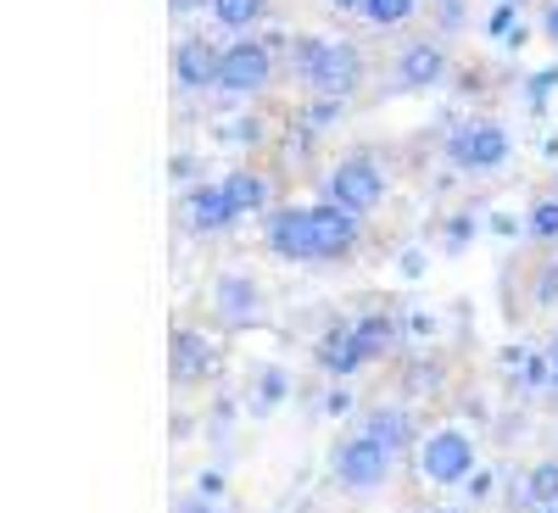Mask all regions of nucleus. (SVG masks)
<instances>
[{
  "mask_svg": "<svg viewBox=\"0 0 558 513\" xmlns=\"http://www.w3.org/2000/svg\"><path fill=\"white\" fill-rule=\"evenodd\" d=\"M291 62H296V78L330 101H347L363 84V51L347 39H296Z\"/></svg>",
  "mask_w": 558,
  "mask_h": 513,
  "instance_id": "obj_1",
  "label": "nucleus"
},
{
  "mask_svg": "<svg viewBox=\"0 0 558 513\" xmlns=\"http://www.w3.org/2000/svg\"><path fill=\"white\" fill-rule=\"evenodd\" d=\"M324 196L347 212H375L386 201V168L368 157V151H352L347 162H336V173L324 179Z\"/></svg>",
  "mask_w": 558,
  "mask_h": 513,
  "instance_id": "obj_2",
  "label": "nucleus"
},
{
  "mask_svg": "<svg viewBox=\"0 0 558 513\" xmlns=\"http://www.w3.org/2000/svg\"><path fill=\"white\" fill-rule=\"evenodd\" d=\"M508 151H514L508 129H502V123H486V118L452 129V139H447V162L463 168V173H492V168L508 162Z\"/></svg>",
  "mask_w": 558,
  "mask_h": 513,
  "instance_id": "obj_3",
  "label": "nucleus"
},
{
  "mask_svg": "<svg viewBox=\"0 0 558 513\" xmlns=\"http://www.w3.org/2000/svg\"><path fill=\"white\" fill-rule=\"evenodd\" d=\"M391 447H380L375 436H352V441H341L336 447V480L347 486V491H375V486H386V475H391Z\"/></svg>",
  "mask_w": 558,
  "mask_h": 513,
  "instance_id": "obj_4",
  "label": "nucleus"
},
{
  "mask_svg": "<svg viewBox=\"0 0 558 513\" xmlns=\"http://www.w3.org/2000/svg\"><path fill=\"white\" fill-rule=\"evenodd\" d=\"M418 475L436 486H458L475 475V441L463 430H436L425 447H418Z\"/></svg>",
  "mask_w": 558,
  "mask_h": 513,
  "instance_id": "obj_5",
  "label": "nucleus"
},
{
  "mask_svg": "<svg viewBox=\"0 0 558 513\" xmlns=\"http://www.w3.org/2000/svg\"><path fill=\"white\" fill-rule=\"evenodd\" d=\"M274 78V51L263 39H235L218 62V89L223 96H257V89Z\"/></svg>",
  "mask_w": 558,
  "mask_h": 513,
  "instance_id": "obj_6",
  "label": "nucleus"
},
{
  "mask_svg": "<svg viewBox=\"0 0 558 513\" xmlns=\"http://www.w3.org/2000/svg\"><path fill=\"white\" fill-rule=\"evenodd\" d=\"M263 241L274 257L313 262V207H274L263 223Z\"/></svg>",
  "mask_w": 558,
  "mask_h": 513,
  "instance_id": "obj_7",
  "label": "nucleus"
},
{
  "mask_svg": "<svg viewBox=\"0 0 558 513\" xmlns=\"http://www.w3.org/2000/svg\"><path fill=\"white\" fill-rule=\"evenodd\" d=\"M357 246V212L336 207V201H318L313 207V262H336Z\"/></svg>",
  "mask_w": 558,
  "mask_h": 513,
  "instance_id": "obj_8",
  "label": "nucleus"
},
{
  "mask_svg": "<svg viewBox=\"0 0 558 513\" xmlns=\"http://www.w3.org/2000/svg\"><path fill=\"white\" fill-rule=\"evenodd\" d=\"M213 307H218V318L229 323V330H246V323L257 318V307H263V296H257V285H252L246 273H218Z\"/></svg>",
  "mask_w": 558,
  "mask_h": 513,
  "instance_id": "obj_9",
  "label": "nucleus"
},
{
  "mask_svg": "<svg viewBox=\"0 0 558 513\" xmlns=\"http://www.w3.org/2000/svg\"><path fill=\"white\" fill-rule=\"evenodd\" d=\"M218 62H223V51H213L207 39H184L179 51H173L179 89H218Z\"/></svg>",
  "mask_w": 558,
  "mask_h": 513,
  "instance_id": "obj_10",
  "label": "nucleus"
},
{
  "mask_svg": "<svg viewBox=\"0 0 558 513\" xmlns=\"http://www.w3.org/2000/svg\"><path fill=\"white\" fill-rule=\"evenodd\" d=\"M397 78H402L408 89H430V84H441V78H447V57H441V45L413 39L408 51L397 57Z\"/></svg>",
  "mask_w": 558,
  "mask_h": 513,
  "instance_id": "obj_11",
  "label": "nucleus"
},
{
  "mask_svg": "<svg viewBox=\"0 0 558 513\" xmlns=\"http://www.w3.org/2000/svg\"><path fill=\"white\" fill-rule=\"evenodd\" d=\"M363 363V352H357V335H352V323H330V330L318 335V368L324 375H336V380H347L352 368Z\"/></svg>",
  "mask_w": 558,
  "mask_h": 513,
  "instance_id": "obj_12",
  "label": "nucleus"
},
{
  "mask_svg": "<svg viewBox=\"0 0 558 513\" xmlns=\"http://www.w3.org/2000/svg\"><path fill=\"white\" fill-rule=\"evenodd\" d=\"M213 368V346L196 330H173V386H196Z\"/></svg>",
  "mask_w": 558,
  "mask_h": 513,
  "instance_id": "obj_13",
  "label": "nucleus"
},
{
  "mask_svg": "<svg viewBox=\"0 0 558 513\" xmlns=\"http://www.w3.org/2000/svg\"><path fill=\"white\" fill-rule=\"evenodd\" d=\"M241 212H235V201L223 196V184H196L191 191V223L196 229H229Z\"/></svg>",
  "mask_w": 558,
  "mask_h": 513,
  "instance_id": "obj_14",
  "label": "nucleus"
},
{
  "mask_svg": "<svg viewBox=\"0 0 558 513\" xmlns=\"http://www.w3.org/2000/svg\"><path fill=\"white\" fill-rule=\"evenodd\" d=\"M352 335H357V352H363V363H368V357L391 352V341H397V318H391V313H363V318L352 323Z\"/></svg>",
  "mask_w": 558,
  "mask_h": 513,
  "instance_id": "obj_15",
  "label": "nucleus"
},
{
  "mask_svg": "<svg viewBox=\"0 0 558 513\" xmlns=\"http://www.w3.org/2000/svg\"><path fill=\"white\" fill-rule=\"evenodd\" d=\"M363 436H375L380 447L402 452V447H408V418H402L397 407H375V413H368V425H363Z\"/></svg>",
  "mask_w": 558,
  "mask_h": 513,
  "instance_id": "obj_16",
  "label": "nucleus"
},
{
  "mask_svg": "<svg viewBox=\"0 0 558 513\" xmlns=\"http://www.w3.org/2000/svg\"><path fill=\"white\" fill-rule=\"evenodd\" d=\"M223 196L235 201V212H257V207H263V196H268V184H263L257 173H246V168H241V173H229V179H223Z\"/></svg>",
  "mask_w": 558,
  "mask_h": 513,
  "instance_id": "obj_17",
  "label": "nucleus"
},
{
  "mask_svg": "<svg viewBox=\"0 0 558 513\" xmlns=\"http://www.w3.org/2000/svg\"><path fill=\"white\" fill-rule=\"evenodd\" d=\"M213 17L229 34H246L252 23H263V0H213Z\"/></svg>",
  "mask_w": 558,
  "mask_h": 513,
  "instance_id": "obj_18",
  "label": "nucleus"
},
{
  "mask_svg": "<svg viewBox=\"0 0 558 513\" xmlns=\"http://www.w3.org/2000/svg\"><path fill=\"white\" fill-rule=\"evenodd\" d=\"M525 502L542 513V508H558V463H536L525 475Z\"/></svg>",
  "mask_w": 558,
  "mask_h": 513,
  "instance_id": "obj_19",
  "label": "nucleus"
},
{
  "mask_svg": "<svg viewBox=\"0 0 558 513\" xmlns=\"http://www.w3.org/2000/svg\"><path fill=\"white\" fill-rule=\"evenodd\" d=\"M418 0H363V17L375 23V28H397L402 17H413Z\"/></svg>",
  "mask_w": 558,
  "mask_h": 513,
  "instance_id": "obj_20",
  "label": "nucleus"
},
{
  "mask_svg": "<svg viewBox=\"0 0 558 513\" xmlns=\"http://www.w3.org/2000/svg\"><path fill=\"white\" fill-rule=\"evenodd\" d=\"M531 235L536 241H558V196H542L531 207Z\"/></svg>",
  "mask_w": 558,
  "mask_h": 513,
  "instance_id": "obj_21",
  "label": "nucleus"
},
{
  "mask_svg": "<svg viewBox=\"0 0 558 513\" xmlns=\"http://www.w3.org/2000/svg\"><path fill=\"white\" fill-rule=\"evenodd\" d=\"M520 386H525V391L553 386V357H525V368H520Z\"/></svg>",
  "mask_w": 558,
  "mask_h": 513,
  "instance_id": "obj_22",
  "label": "nucleus"
},
{
  "mask_svg": "<svg viewBox=\"0 0 558 513\" xmlns=\"http://www.w3.org/2000/svg\"><path fill=\"white\" fill-rule=\"evenodd\" d=\"M514 12H520V7H514V0H502V7L492 12V23H486V28H492L497 39H514V34H520V28H514Z\"/></svg>",
  "mask_w": 558,
  "mask_h": 513,
  "instance_id": "obj_23",
  "label": "nucleus"
},
{
  "mask_svg": "<svg viewBox=\"0 0 558 513\" xmlns=\"http://www.w3.org/2000/svg\"><path fill=\"white\" fill-rule=\"evenodd\" d=\"M336 118H341V101H330V96H318V101H313V112H307V123H313V129L336 123Z\"/></svg>",
  "mask_w": 558,
  "mask_h": 513,
  "instance_id": "obj_24",
  "label": "nucleus"
},
{
  "mask_svg": "<svg viewBox=\"0 0 558 513\" xmlns=\"http://www.w3.org/2000/svg\"><path fill=\"white\" fill-rule=\"evenodd\" d=\"M470 241H475V223H470V218H452V223H447V246L458 252V246H470Z\"/></svg>",
  "mask_w": 558,
  "mask_h": 513,
  "instance_id": "obj_25",
  "label": "nucleus"
},
{
  "mask_svg": "<svg viewBox=\"0 0 558 513\" xmlns=\"http://www.w3.org/2000/svg\"><path fill=\"white\" fill-rule=\"evenodd\" d=\"M257 396H263V407H274L279 396H286V380H279V368H268V375H263V391H257Z\"/></svg>",
  "mask_w": 558,
  "mask_h": 513,
  "instance_id": "obj_26",
  "label": "nucleus"
},
{
  "mask_svg": "<svg viewBox=\"0 0 558 513\" xmlns=\"http://www.w3.org/2000/svg\"><path fill=\"white\" fill-rule=\"evenodd\" d=\"M263 129L257 123H223V139H257Z\"/></svg>",
  "mask_w": 558,
  "mask_h": 513,
  "instance_id": "obj_27",
  "label": "nucleus"
},
{
  "mask_svg": "<svg viewBox=\"0 0 558 513\" xmlns=\"http://www.w3.org/2000/svg\"><path fill=\"white\" fill-rule=\"evenodd\" d=\"M463 23V7H458V0H441V28H458Z\"/></svg>",
  "mask_w": 558,
  "mask_h": 513,
  "instance_id": "obj_28",
  "label": "nucleus"
},
{
  "mask_svg": "<svg viewBox=\"0 0 558 513\" xmlns=\"http://www.w3.org/2000/svg\"><path fill=\"white\" fill-rule=\"evenodd\" d=\"M168 7H173L179 17H191V12H202V7H213V0H168Z\"/></svg>",
  "mask_w": 558,
  "mask_h": 513,
  "instance_id": "obj_29",
  "label": "nucleus"
},
{
  "mask_svg": "<svg viewBox=\"0 0 558 513\" xmlns=\"http://www.w3.org/2000/svg\"><path fill=\"white\" fill-rule=\"evenodd\" d=\"M542 34L558 45V0H553V7H547V17H542Z\"/></svg>",
  "mask_w": 558,
  "mask_h": 513,
  "instance_id": "obj_30",
  "label": "nucleus"
},
{
  "mask_svg": "<svg viewBox=\"0 0 558 513\" xmlns=\"http://www.w3.org/2000/svg\"><path fill=\"white\" fill-rule=\"evenodd\" d=\"M173 513H218V508H213V502H207V497H196V502H179V508H173Z\"/></svg>",
  "mask_w": 558,
  "mask_h": 513,
  "instance_id": "obj_31",
  "label": "nucleus"
},
{
  "mask_svg": "<svg viewBox=\"0 0 558 513\" xmlns=\"http://www.w3.org/2000/svg\"><path fill=\"white\" fill-rule=\"evenodd\" d=\"M218 491H223V475L207 469V475H202V497H218Z\"/></svg>",
  "mask_w": 558,
  "mask_h": 513,
  "instance_id": "obj_32",
  "label": "nucleus"
},
{
  "mask_svg": "<svg viewBox=\"0 0 558 513\" xmlns=\"http://www.w3.org/2000/svg\"><path fill=\"white\" fill-rule=\"evenodd\" d=\"M336 7H341V12H363V0H336Z\"/></svg>",
  "mask_w": 558,
  "mask_h": 513,
  "instance_id": "obj_33",
  "label": "nucleus"
},
{
  "mask_svg": "<svg viewBox=\"0 0 558 513\" xmlns=\"http://www.w3.org/2000/svg\"><path fill=\"white\" fill-rule=\"evenodd\" d=\"M553 386H558V341H553Z\"/></svg>",
  "mask_w": 558,
  "mask_h": 513,
  "instance_id": "obj_34",
  "label": "nucleus"
},
{
  "mask_svg": "<svg viewBox=\"0 0 558 513\" xmlns=\"http://www.w3.org/2000/svg\"><path fill=\"white\" fill-rule=\"evenodd\" d=\"M436 513H458V508H436Z\"/></svg>",
  "mask_w": 558,
  "mask_h": 513,
  "instance_id": "obj_35",
  "label": "nucleus"
},
{
  "mask_svg": "<svg viewBox=\"0 0 558 513\" xmlns=\"http://www.w3.org/2000/svg\"><path fill=\"white\" fill-rule=\"evenodd\" d=\"M542 513H558V508H542Z\"/></svg>",
  "mask_w": 558,
  "mask_h": 513,
  "instance_id": "obj_36",
  "label": "nucleus"
},
{
  "mask_svg": "<svg viewBox=\"0 0 558 513\" xmlns=\"http://www.w3.org/2000/svg\"><path fill=\"white\" fill-rule=\"evenodd\" d=\"M514 7H520V0H514Z\"/></svg>",
  "mask_w": 558,
  "mask_h": 513,
  "instance_id": "obj_37",
  "label": "nucleus"
}]
</instances>
